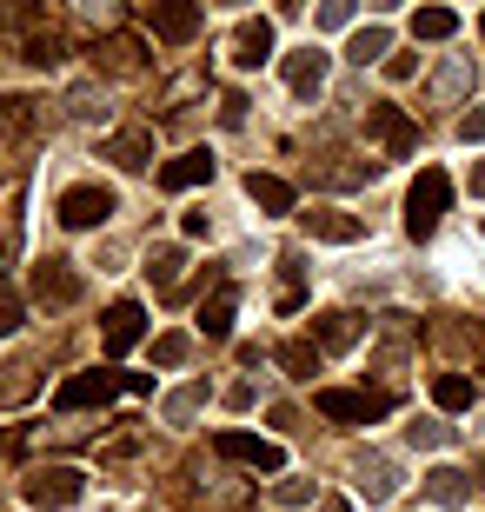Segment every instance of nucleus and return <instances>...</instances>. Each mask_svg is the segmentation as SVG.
Returning <instances> with one entry per match:
<instances>
[{
    "mask_svg": "<svg viewBox=\"0 0 485 512\" xmlns=\"http://www.w3.org/2000/svg\"><path fill=\"white\" fill-rule=\"evenodd\" d=\"M432 399H439L446 413H466L472 399H479V386H472L466 373H439V380H432Z\"/></svg>",
    "mask_w": 485,
    "mask_h": 512,
    "instance_id": "obj_27",
    "label": "nucleus"
},
{
    "mask_svg": "<svg viewBox=\"0 0 485 512\" xmlns=\"http://www.w3.org/2000/svg\"><path fill=\"white\" fill-rule=\"evenodd\" d=\"M213 453L240 459V466H253V473H280L286 466L280 446H273V439H253V433H213Z\"/></svg>",
    "mask_w": 485,
    "mask_h": 512,
    "instance_id": "obj_7",
    "label": "nucleus"
},
{
    "mask_svg": "<svg viewBox=\"0 0 485 512\" xmlns=\"http://www.w3.org/2000/svg\"><path fill=\"white\" fill-rule=\"evenodd\" d=\"M313 406L326 419H339V426H373V419H386L392 393H359V386H319Z\"/></svg>",
    "mask_w": 485,
    "mask_h": 512,
    "instance_id": "obj_3",
    "label": "nucleus"
},
{
    "mask_svg": "<svg viewBox=\"0 0 485 512\" xmlns=\"http://www.w3.org/2000/svg\"><path fill=\"white\" fill-rule=\"evenodd\" d=\"M20 326V300H14V286H0V340Z\"/></svg>",
    "mask_w": 485,
    "mask_h": 512,
    "instance_id": "obj_38",
    "label": "nucleus"
},
{
    "mask_svg": "<svg viewBox=\"0 0 485 512\" xmlns=\"http://www.w3.org/2000/svg\"><path fill=\"white\" fill-rule=\"evenodd\" d=\"M346 20H353L346 0H326V7H319V27H346Z\"/></svg>",
    "mask_w": 485,
    "mask_h": 512,
    "instance_id": "obj_39",
    "label": "nucleus"
},
{
    "mask_svg": "<svg viewBox=\"0 0 485 512\" xmlns=\"http://www.w3.org/2000/svg\"><path fill=\"white\" fill-rule=\"evenodd\" d=\"M20 54L34 60V67H60V60H67V40H60L54 27H34V34L20 40Z\"/></svg>",
    "mask_w": 485,
    "mask_h": 512,
    "instance_id": "obj_25",
    "label": "nucleus"
},
{
    "mask_svg": "<svg viewBox=\"0 0 485 512\" xmlns=\"http://www.w3.org/2000/svg\"><path fill=\"white\" fill-rule=\"evenodd\" d=\"M326 512H353V506H346V499H326Z\"/></svg>",
    "mask_w": 485,
    "mask_h": 512,
    "instance_id": "obj_44",
    "label": "nucleus"
},
{
    "mask_svg": "<svg viewBox=\"0 0 485 512\" xmlns=\"http://www.w3.org/2000/svg\"><path fill=\"white\" fill-rule=\"evenodd\" d=\"M412 74H419V60H412V54H392L386 60V80H412Z\"/></svg>",
    "mask_w": 485,
    "mask_h": 512,
    "instance_id": "obj_41",
    "label": "nucleus"
},
{
    "mask_svg": "<svg viewBox=\"0 0 485 512\" xmlns=\"http://www.w3.org/2000/svg\"><path fill=\"white\" fill-rule=\"evenodd\" d=\"M187 353H193L187 333H160V340H153V366H180Z\"/></svg>",
    "mask_w": 485,
    "mask_h": 512,
    "instance_id": "obj_31",
    "label": "nucleus"
},
{
    "mask_svg": "<svg viewBox=\"0 0 485 512\" xmlns=\"http://www.w3.org/2000/svg\"><path fill=\"white\" fill-rule=\"evenodd\" d=\"M200 406H206V386H180V393L167 399V419H173V426H187Z\"/></svg>",
    "mask_w": 485,
    "mask_h": 512,
    "instance_id": "obj_30",
    "label": "nucleus"
},
{
    "mask_svg": "<svg viewBox=\"0 0 485 512\" xmlns=\"http://www.w3.org/2000/svg\"><path fill=\"white\" fill-rule=\"evenodd\" d=\"M233 313H240V293L220 286V293L200 306V333H206V340H226V333H233Z\"/></svg>",
    "mask_w": 485,
    "mask_h": 512,
    "instance_id": "obj_21",
    "label": "nucleus"
},
{
    "mask_svg": "<svg viewBox=\"0 0 485 512\" xmlns=\"http://www.w3.org/2000/svg\"><path fill=\"white\" fill-rule=\"evenodd\" d=\"M233 60H240V67L273 60V20H240V34H233Z\"/></svg>",
    "mask_w": 485,
    "mask_h": 512,
    "instance_id": "obj_19",
    "label": "nucleus"
},
{
    "mask_svg": "<svg viewBox=\"0 0 485 512\" xmlns=\"http://www.w3.org/2000/svg\"><path fill=\"white\" fill-rule=\"evenodd\" d=\"M299 273H306V266H299V253H280V313H293L299 300H306V286H299Z\"/></svg>",
    "mask_w": 485,
    "mask_h": 512,
    "instance_id": "obj_29",
    "label": "nucleus"
},
{
    "mask_svg": "<svg viewBox=\"0 0 485 512\" xmlns=\"http://www.w3.org/2000/svg\"><path fill=\"white\" fill-rule=\"evenodd\" d=\"M220 114H226V127H240V120H246V100H240V94H226V100H220Z\"/></svg>",
    "mask_w": 485,
    "mask_h": 512,
    "instance_id": "obj_42",
    "label": "nucleus"
},
{
    "mask_svg": "<svg viewBox=\"0 0 485 512\" xmlns=\"http://www.w3.org/2000/svg\"><path fill=\"white\" fill-rule=\"evenodd\" d=\"M280 366H286V380H313V373H319V346L313 340H286Z\"/></svg>",
    "mask_w": 485,
    "mask_h": 512,
    "instance_id": "obj_28",
    "label": "nucleus"
},
{
    "mask_svg": "<svg viewBox=\"0 0 485 512\" xmlns=\"http://www.w3.org/2000/svg\"><path fill=\"white\" fill-rule=\"evenodd\" d=\"M107 160H113V167H127V173L153 167V127H120L107 140Z\"/></svg>",
    "mask_w": 485,
    "mask_h": 512,
    "instance_id": "obj_15",
    "label": "nucleus"
},
{
    "mask_svg": "<svg viewBox=\"0 0 485 512\" xmlns=\"http://www.w3.org/2000/svg\"><path fill=\"white\" fill-rule=\"evenodd\" d=\"M34 366H7V380H0V406H14V399H27L34 393V380H27Z\"/></svg>",
    "mask_w": 485,
    "mask_h": 512,
    "instance_id": "obj_34",
    "label": "nucleus"
},
{
    "mask_svg": "<svg viewBox=\"0 0 485 512\" xmlns=\"http://www.w3.org/2000/svg\"><path fill=\"white\" fill-rule=\"evenodd\" d=\"M479 34H485V14H479Z\"/></svg>",
    "mask_w": 485,
    "mask_h": 512,
    "instance_id": "obj_45",
    "label": "nucleus"
},
{
    "mask_svg": "<svg viewBox=\"0 0 485 512\" xmlns=\"http://www.w3.org/2000/svg\"><path fill=\"white\" fill-rule=\"evenodd\" d=\"M472 193H479V200H485V160H479V167H472Z\"/></svg>",
    "mask_w": 485,
    "mask_h": 512,
    "instance_id": "obj_43",
    "label": "nucleus"
},
{
    "mask_svg": "<svg viewBox=\"0 0 485 512\" xmlns=\"http://www.w3.org/2000/svg\"><path fill=\"white\" fill-rule=\"evenodd\" d=\"M446 207H452V180L439 167H419V180H412V193H406V233L412 240H432L439 220H446Z\"/></svg>",
    "mask_w": 485,
    "mask_h": 512,
    "instance_id": "obj_1",
    "label": "nucleus"
},
{
    "mask_svg": "<svg viewBox=\"0 0 485 512\" xmlns=\"http://www.w3.org/2000/svg\"><path fill=\"white\" fill-rule=\"evenodd\" d=\"M120 386H127L120 373H100V366H94V373H74V380L60 386V393H54V406H60V413H87V406H113V393H120Z\"/></svg>",
    "mask_w": 485,
    "mask_h": 512,
    "instance_id": "obj_6",
    "label": "nucleus"
},
{
    "mask_svg": "<svg viewBox=\"0 0 485 512\" xmlns=\"http://www.w3.org/2000/svg\"><path fill=\"white\" fill-rule=\"evenodd\" d=\"M180 233H187V240H206V233H213V220H206V213H180Z\"/></svg>",
    "mask_w": 485,
    "mask_h": 512,
    "instance_id": "obj_40",
    "label": "nucleus"
},
{
    "mask_svg": "<svg viewBox=\"0 0 485 512\" xmlns=\"http://www.w3.org/2000/svg\"><path fill=\"white\" fill-rule=\"evenodd\" d=\"M80 493H87V473L80 466H34V473L20 479V499L34 512H60V506H74Z\"/></svg>",
    "mask_w": 485,
    "mask_h": 512,
    "instance_id": "obj_2",
    "label": "nucleus"
},
{
    "mask_svg": "<svg viewBox=\"0 0 485 512\" xmlns=\"http://www.w3.org/2000/svg\"><path fill=\"white\" fill-rule=\"evenodd\" d=\"M200 20H206V14H200V7H187V0H160V7H147V27H153L160 40H173V47L200 34Z\"/></svg>",
    "mask_w": 485,
    "mask_h": 512,
    "instance_id": "obj_10",
    "label": "nucleus"
},
{
    "mask_svg": "<svg viewBox=\"0 0 485 512\" xmlns=\"http://www.w3.org/2000/svg\"><path fill=\"white\" fill-rule=\"evenodd\" d=\"M140 333H147V313L133 300H120V306H107V353L120 360V353H133L140 346Z\"/></svg>",
    "mask_w": 485,
    "mask_h": 512,
    "instance_id": "obj_13",
    "label": "nucleus"
},
{
    "mask_svg": "<svg viewBox=\"0 0 485 512\" xmlns=\"http://www.w3.org/2000/svg\"><path fill=\"white\" fill-rule=\"evenodd\" d=\"M246 200L260 213H293V187H286L280 173H246Z\"/></svg>",
    "mask_w": 485,
    "mask_h": 512,
    "instance_id": "obj_20",
    "label": "nucleus"
},
{
    "mask_svg": "<svg viewBox=\"0 0 485 512\" xmlns=\"http://www.w3.org/2000/svg\"><path fill=\"white\" fill-rule=\"evenodd\" d=\"M346 54H353L359 67H373V60H386V54H392V34L379 27V20H366V27H359V34L346 40Z\"/></svg>",
    "mask_w": 485,
    "mask_h": 512,
    "instance_id": "obj_24",
    "label": "nucleus"
},
{
    "mask_svg": "<svg viewBox=\"0 0 485 512\" xmlns=\"http://www.w3.org/2000/svg\"><path fill=\"white\" fill-rule=\"evenodd\" d=\"M406 439L432 453V446H446V439H452V426H439V419H412V426H406Z\"/></svg>",
    "mask_w": 485,
    "mask_h": 512,
    "instance_id": "obj_33",
    "label": "nucleus"
},
{
    "mask_svg": "<svg viewBox=\"0 0 485 512\" xmlns=\"http://www.w3.org/2000/svg\"><path fill=\"white\" fill-rule=\"evenodd\" d=\"M466 80H472V67H466V60H452L446 74H439V87H432V94H439V100H452V94H466Z\"/></svg>",
    "mask_w": 485,
    "mask_h": 512,
    "instance_id": "obj_35",
    "label": "nucleus"
},
{
    "mask_svg": "<svg viewBox=\"0 0 485 512\" xmlns=\"http://www.w3.org/2000/svg\"><path fill=\"white\" fill-rule=\"evenodd\" d=\"M353 486H359V499H366V506H386V499L399 493V473H392L386 459H366V466H359V479H353Z\"/></svg>",
    "mask_w": 485,
    "mask_h": 512,
    "instance_id": "obj_22",
    "label": "nucleus"
},
{
    "mask_svg": "<svg viewBox=\"0 0 485 512\" xmlns=\"http://www.w3.org/2000/svg\"><path fill=\"white\" fill-rule=\"evenodd\" d=\"M472 486H485V466L479 473H466V466H432L426 473V499H439V506H466Z\"/></svg>",
    "mask_w": 485,
    "mask_h": 512,
    "instance_id": "obj_11",
    "label": "nucleus"
},
{
    "mask_svg": "<svg viewBox=\"0 0 485 512\" xmlns=\"http://www.w3.org/2000/svg\"><path fill=\"white\" fill-rule=\"evenodd\" d=\"M432 346H439V353H472V360L485 366V326L479 320H432V333H426Z\"/></svg>",
    "mask_w": 485,
    "mask_h": 512,
    "instance_id": "obj_12",
    "label": "nucleus"
},
{
    "mask_svg": "<svg viewBox=\"0 0 485 512\" xmlns=\"http://www.w3.org/2000/svg\"><path fill=\"white\" fill-rule=\"evenodd\" d=\"M366 133H373L379 147H386V160H412L419 153V120L406 114V107H366Z\"/></svg>",
    "mask_w": 485,
    "mask_h": 512,
    "instance_id": "obj_4",
    "label": "nucleus"
},
{
    "mask_svg": "<svg viewBox=\"0 0 485 512\" xmlns=\"http://www.w3.org/2000/svg\"><path fill=\"white\" fill-rule=\"evenodd\" d=\"M180 273H187V253L180 247H153L147 253V280L160 286V293H173V300H180Z\"/></svg>",
    "mask_w": 485,
    "mask_h": 512,
    "instance_id": "obj_23",
    "label": "nucleus"
},
{
    "mask_svg": "<svg viewBox=\"0 0 485 512\" xmlns=\"http://www.w3.org/2000/svg\"><path fill=\"white\" fill-rule=\"evenodd\" d=\"M113 207H120V200H113V187H67L54 213H60V227L87 233V227H107V220H113Z\"/></svg>",
    "mask_w": 485,
    "mask_h": 512,
    "instance_id": "obj_5",
    "label": "nucleus"
},
{
    "mask_svg": "<svg viewBox=\"0 0 485 512\" xmlns=\"http://www.w3.org/2000/svg\"><path fill=\"white\" fill-rule=\"evenodd\" d=\"M313 346L319 353H353L359 346V313H319L313 320Z\"/></svg>",
    "mask_w": 485,
    "mask_h": 512,
    "instance_id": "obj_17",
    "label": "nucleus"
},
{
    "mask_svg": "<svg viewBox=\"0 0 485 512\" xmlns=\"http://www.w3.org/2000/svg\"><path fill=\"white\" fill-rule=\"evenodd\" d=\"M206 180H213V153H206V147H193V153H180V160H167V167H160V187H167V193L206 187Z\"/></svg>",
    "mask_w": 485,
    "mask_h": 512,
    "instance_id": "obj_14",
    "label": "nucleus"
},
{
    "mask_svg": "<svg viewBox=\"0 0 485 512\" xmlns=\"http://www.w3.org/2000/svg\"><path fill=\"white\" fill-rule=\"evenodd\" d=\"M140 60H147V47L133 34H107L94 47V67H107V74H140Z\"/></svg>",
    "mask_w": 485,
    "mask_h": 512,
    "instance_id": "obj_18",
    "label": "nucleus"
},
{
    "mask_svg": "<svg viewBox=\"0 0 485 512\" xmlns=\"http://www.w3.org/2000/svg\"><path fill=\"white\" fill-rule=\"evenodd\" d=\"M299 227L313 233V240H326V247H353L359 233H366V220H353L346 207H306V213H299Z\"/></svg>",
    "mask_w": 485,
    "mask_h": 512,
    "instance_id": "obj_8",
    "label": "nucleus"
},
{
    "mask_svg": "<svg viewBox=\"0 0 485 512\" xmlns=\"http://www.w3.org/2000/svg\"><path fill=\"white\" fill-rule=\"evenodd\" d=\"M27 107H34V100H0V147H7V140H14V133L27 127V120H34Z\"/></svg>",
    "mask_w": 485,
    "mask_h": 512,
    "instance_id": "obj_32",
    "label": "nucleus"
},
{
    "mask_svg": "<svg viewBox=\"0 0 485 512\" xmlns=\"http://www.w3.org/2000/svg\"><path fill=\"white\" fill-rule=\"evenodd\" d=\"M273 499H280V506H306V499H313V486H306V479H280V486H273Z\"/></svg>",
    "mask_w": 485,
    "mask_h": 512,
    "instance_id": "obj_37",
    "label": "nucleus"
},
{
    "mask_svg": "<svg viewBox=\"0 0 485 512\" xmlns=\"http://www.w3.org/2000/svg\"><path fill=\"white\" fill-rule=\"evenodd\" d=\"M286 87H293L299 100H313L319 87H326V54H319V47H299V54H286Z\"/></svg>",
    "mask_w": 485,
    "mask_h": 512,
    "instance_id": "obj_16",
    "label": "nucleus"
},
{
    "mask_svg": "<svg viewBox=\"0 0 485 512\" xmlns=\"http://www.w3.org/2000/svg\"><path fill=\"white\" fill-rule=\"evenodd\" d=\"M459 140H466V147H485V107L459 114Z\"/></svg>",
    "mask_w": 485,
    "mask_h": 512,
    "instance_id": "obj_36",
    "label": "nucleus"
},
{
    "mask_svg": "<svg viewBox=\"0 0 485 512\" xmlns=\"http://www.w3.org/2000/svg\"><path fill=\"white\" fill-rule=\"evenodd\" d=\"M34 300H40V306H74V300H80L74 260H40V266H34Z\"/></svg>",
    "mask_w": 485,
    "mask_h": 512,
    "instance_id": "obj_9",
    "label": "nucleus"
},
{
    "mask_svg": "<svg viewBox=\"0 0 485 512\" xmlns=\"http://www.w3.org/2000/svg\"><path fill=\"white\" fill-rule=\"evenodd\" d=\"M459 34V14L452 7H419L412 14V40H452Z\"/></svg>",
    "mask_w": 485,
    "mask_h": 512,
    "instance_id": "obj_26",
    "label": "nucleus"
}]
</instances>
